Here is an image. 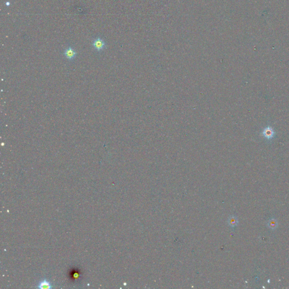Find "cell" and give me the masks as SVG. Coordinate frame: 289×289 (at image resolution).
<instances>
[{"instance_id": "1", "label": "cell", "mask_w": 289, "mask_h": 289, "mask_svg": "<svg viewBox=\"0 0 289 289\" xmlns=\"http://www.w3.org/2000/svg\"><path fill=\"white\" fill-rule=\"evenodd\" d=\"M92 45L98 52H101L106 48V43L100 37H97L93 40Z\"/></svg>"}, {"instance_id": "2", "label": "cell", "mask_w": 289, "mask_h": 289, "mask_svg": "<svg viewBox=\"0 0 289 289\" xmlns=\"http://www.w3.org/2000/svg\"><path fill=\"white\" fill-rule=\"evenodd\" d=\"M63 55L68 60L72 61L76 57L77 52L71 46H70L65 50L63 52Z\"/></svg>"}, {"instance_id": "3", "label": "cell", "mask_w": 289, "mask_h": 289, "mask_svg": "<svg viewBox=\"0 0 289 289\" xmlns=\"http://www.w3.org/2000/svg\"><path fill=\"white\" fill-rule=\"evenodd\" d=\"M53 288V284L48 280L44 278L39 281L37 288L40 289H51Z\"/></svg>"}, {"instance_id": "4", "label": "cell", "mask_w": 289, "mask_h": 289, "mask_svg": "<svg viewBox=\"0 0 289 289\" xmlns=\"http://www.w3.org/2000/svg\"><path fill=\"white\" fill-rule=\"evenodd\" d=\"M228 222L229 225L231 228H234L237 225L238 221V218L237 217L232 215L231 216L229 217Z\"/></svg>"}, {"instance_id": "5", "label": "cell", "mask_w": 289, "mask_h": 289, "mask_svg": "<svg viewBox=\"0 0 289 289\" xmlns=\"http://www.w3.org/2000/svg\"><path fill=\"white\" fill-rule=\"evenodd\" d=\"M267 226L268 228H269L270 229L274 230L276 228H277L278 226V223L277 220L275 218H270L267 221Z\"/></svg>"}, {"instance_id": "6", "label": "cell", "mask_w": 289, "mask_h": 289, "mask_svg": "<svg viewBox=\"0 0 289 289\" xmlns=\"http://www.w3.org/2000/svg\"><path fill=\"white\" fill-rule=\"evenodd\" d=\"M6 4H10V3H9V2H7V3H6ZM8 5H7V6H8Z\"/></svg>"}]
</instances>
